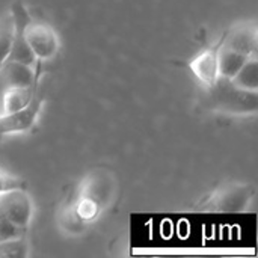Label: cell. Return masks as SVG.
<instances>
[{
	"mask_svg": "<svg viewBox=\"0 0 258 258\" xmlns=\"http://www.w3.org/2000/svg\"><path fill=\"white\" fill-rule=\"evenodd\" d=\"M38 86V85H36ZM9 88L2 91L0 100V115L17 112L26 107L35 97V88Z\"/></svg>",
	"mask_w": 258,
	"mask_h": 258,
	"instance_id": "obj_10",
	"label": "cell"
},
{
	"mask_svg": "<svg viewBox=\"0 0 258 258\" xmlns=\"http://www.w3.org/2000/svg\"><path fill=\"white\" fill-rule=\"evenodd\" d=\"M23 29L24 27H14V39H12V45H11V50H9L6 60H12V62H18V63L36 68L39 60L36 59L33 50L30 48V45L24 39Z\"/></svg>",
	"mask_w": 258,
	"mask_h": 258,
	"instance_id": "obj_11",
	"label": "cell"
},
{
	"mask_svg": "<svg viewBox=\"0 0 258 258\" xmlns=\"http://www.w3.org/2000/svg\"><path fill=\"white\" fill-rule=\"evenodd\" d=\"M12 39H14V23L11 15H6L0 20V70L8 59Z\"/></svg>",
	"mask_w": 258,
	"mask_h": 258,
	"instance_id": "obj_14",
	"label": "cell"
},
{
	"mask_svg": "<svg viewBox=\"0 0 258 258\" xmlns=\"http://www.w3.org/2000/svg\"><path fill=\"white\" fill-rule=\"evenodd\" d=\"M38 85L36 68L18 62L6 60L0 70V89L9 88H33Z\"/></svg>",
	"mask_w": 258,
	"mask_h": 258,
	"instance_id": "obj_7",
	"label": "cell"
},
{
	"mask_svg": "<svg viewBox=\"0 0 258 258\" xmlns=\"http://www.w3.org/2000/svg\"><path fill=\"white\" fill-rule=\"evenodd\" d=\"M41 107H42V100L39 97H33L32 101L11 113L0 115V136H11V135H21L29 132L38 121L41 115Z\"/></svg>",
	"mask_w": 258,
	"mask_h": 258,
	"instance_id": "obj_4",
	"label": "cell"
},
{
	"mask_svg": "<svg viewBox=\"0 0 258 258\" xmlns=\"http://www.w3.org/2000/svg\"><path fill=\"white\" fill-rule=\"evenodd\" d=\"M0 139H2V136H0Z\"/></svg>",
	"mask_w": 258,
	"mask_h": 258,
	"instance_id": "obj_20",
	"label": "cell"
},
{
	"mask_svg": "<svg viewBox=\"0 0 258 258\" xmlns=\"http://www.w3.org/2000/svg\"><path fill=\"white\" fill-rule=\"evenodd\" d=\"M246 54L237 53L234 50L225 48V47H219L218 48V68H219V76L222 79L231 80L239 71L240 68L245 65V62L248 60Z\"/></svg>",
	"mask_w": 258,
	"mask_h": 258,
	"instance_id": "obj_12",
	"label": "cell"
},
{
	"mask_svg": "<svg viewBox=\"0 0 258 258\" xmlns=\"http://www.w3.org/2000/svg\"><path fill=\"white\" fill-rule=\"evenodd\" d=\"M234 86H237L242 91L248 92H257L258 89V60L257 56L248 57L245 65L240 68V71L230 80Z\"/></svg>",
	"mask_w": 258,
	"mask_h": 258,
	"instance_id": "obj_13",
	"label": "cell"
},
{
	"mask_svg": "<svg viewBox=\"0 0 258 258\" xmlns=\"http://www.w3.org/2000/svg\"><path fill=\"white\" fill-rule=\"evenodd\" d=\"M251 198L248 186H225L219 189L212 201L210 206L218 212H242L248 207V201Z\"/></svg>",
	"mask_w": 258,
	"mask_h": 258,
	"instance_id": "obj_9",
	"label": "cell"
},
{
	"mask_svg": "<svg viewBox=\"0 0 258 258\" xmlns=\"http://www.w3.org/2000/svg\"><path fill=\"white\" fill-rule=\"evenodd\" d=\"M21 187L20 186V180L5 171L0 169V195L8 192V190H12V189H18Z\"/></svg>",
	"mask_w": 258,
	"mask_h": 258,
	"instance_id": "obj_19",
	"label": "cell"
},
{
	"mask_svg": "<svg viewBox=\"0 0 258 258\" xmlns=\"http://www.w3.org/2000/svg\"><path fill=\"white\" fill-rule=\"evenodd\" d=\"M26 230L17 227L14 222H11L8 218L0 215V242L12 240V239H20L24 237Z\"/></svg>",
	"mask_w": 258,
	"mask_h": 258,
	"instance_id": "obj_18",
	"label": "cell"
},
{
	"mask_svg": "<svg viewBox=\"0 0 258 258\" xmlns=\"http://www.w3.org/2000/svg\"><path fill=\"white\" fill-rule=\"evenodd\" d=\"M0 215L8 218L20 228H27L35 215V206L29 194L21 187L0 195Z\"/></svg>",
	"mask_w": 258,
	"mask_h": 258,
	"instance_id": "obj_3",
	"label": "cell"
},
{
	"mask_svg": "<svg viewBox=\"0 0 258 258\" xmlns=\"http://www.w3.org/2000/svg\"><path fill=\"white\" fill-rule=\"evenodd\" d=\"M73 209H74V212L77 213V216H79L85 224L94 221V219L98 216L100 210H101L100 206H98L95 201H92V200L88 198V197H82V195H79V198H77L76 203L73 204Z\"/></svg>",
	"mask_w": 258,
	"mask_h": 258,
	"instance_id": "obj_15",
	"label": "cell"
},
{
	"mask_svg": "<svg viewBox=\"0 0 258 258\" xmlns=\"http://www.w3.org/2000/svg\"><path fill=\"white\" fill-rule=\"evenodd\" d=\"M113 189H115V183L110 175L101 172L89 174L82 181L79 187V195L91 198L100 206V209H103L107 204H110L113 197Z\"/></svg>",
	"mask_w": 258,
	"mask_h": 258,
	"instance_id": "obj_8",
	"label": "cell"
},
{
	"mask_svg": "<svg viewBox=\"0 0 258 258\" xmlns=\"http://www.w3.org/2000/svg\"><path fill=\"white\" fill-rule=\"evenodd\" d=\"M189 70L206 89H212L219 80V68H218V50L207 48L200 51L190 62Z\"/></svg>",
	"mask_w": 258,
	"mask_h": 258,
	"instance_id": "obj_6",
	"label": "cell"
},
{
	"mask_svg": "<svg viewBox=\"0 0 258 258\" xmlns=\"http://www.w3.org/2000/svg\"><path fill=\"white\" fill-rule=\"evenodd\" d=\"M23 36L39 62L53 59L59 51V36L56 30L47 23L30 20L23 29Z\"/></svg>",
	"mask_w": 258,
	"mask_h": 258,
	"instance_id": "obj_2",
	"label": "cell"
},
{
	"mask_svg": "<svg viewBox=\"0 0 258 258\" xmlns=\"http://www.w3.org/2000/svg\"><path fill=\"white\" fill-rule=\"evenodd\" d=\"M60 225L63 227V231L68 233V234H79L85 228V222L77 216L73 206L67 207L63 210V213L60 216Z\"/></svg>",
	"mask_w": 258,
	"mask_h": 258,
	"instance_id": "obj_16",
	"label": "cell"
},
{
	"mask_svg": "<svg viewBox=\"0 0 258 258\" xmlns=\"http://www.w3.org/2000/svg\"><path fill=\"white\" fill-rule=\"evenodd\" d=\"M27 243L23 237L0 242V257H26Z\"/></svg>",
	"mask_w": 258,
	"mask_h": 258,
	"instance_id": "obj_17",
	"label": "cell"
},
{
	"mask_svg": "<svg viewBox=\"0 0 258 258\" xmlns=\"http://www.w3.org/2000/svg\"><path fill=\"white\" fill-rule=\"evenodd\" d=\"M257 26L255 23H239L224 38L221 47L234 50L246 56H257Z\"/></svg>",
	"mask_w": 258,
	"mask_h": 258,
	"instance_id": "obj_5",
	"label": "cell"
},
{
	"mask_svg": "<svg viewBox=\"0 0 258 258\" xmlns=\"http://www.w3.org/2000/svg\"><path fill=\"white\" fill-rule=\"evenodd\" d=\"M218 109L231 115H248L257 112V92L242 91L234 86L230 80L219 77L218 83L210 89Z\"/></svg>",
	"mask_w": 258,
	"mask_h": 258,
	"instance_id": "obj_1",
	"label": "cell"
}]
</instances>
